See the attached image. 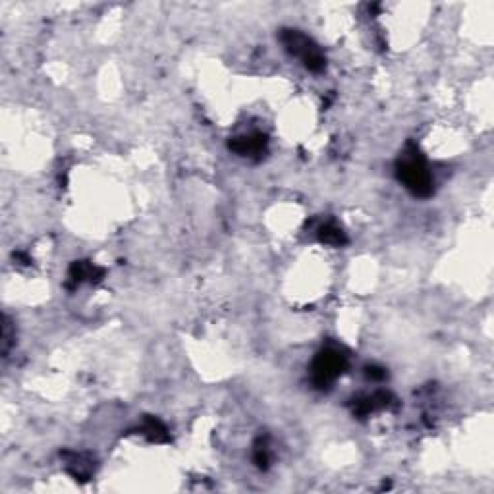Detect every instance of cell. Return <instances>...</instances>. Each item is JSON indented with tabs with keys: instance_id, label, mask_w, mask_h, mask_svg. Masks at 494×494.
<instances>
[{
	"instance_id": "cell-3",
	"label": "cell",
	"mask_w": 494,
	"mask_h": 494,
	"mask_svg": "<svg viewBox=\"0 0 494 494\" xmlns=\"http://www.w3.org/2000/svg\"><path fill=\"white\" fill-rule=\"evenodd\" d=\"M348 369V355L338 348H324L315 355L311 363V383L315 388L324 390Z\"/></svg>"
},
{
	"instance_id": "cell-1",
	"label": "cell",
	"mask_w": 494,
	"mask_h": 494,
	"mask_svg": "<svg viewBox=\"0 0 494 494\" xmlns=\"http://www.w3.org/2000/svg\"><path fill=\"white\" fill-rule=\"evenodd\" d=\"M396 174L400 182L405 186L407 192H412L415 197H431L434 190V182L427 161L421 151L415 145H407L402 157L396 162Z\"/></svg>"
},
{
	"instance_id": "cell-8",
	"label": "cell",
	"mask_w": 494,
	"mask_h": 494,
	"mask_svg": "<svg viewBox=\"0 0 494 494\" xmlns=\"http://www.w3.org/2000/svg\"><path fill=\"white\" fill-rule=\"evenodd\" d=\"M142 433L153 440V442H166L168 440V431H166V427L159 421V419H155V417H147L142 425Z\"/></svg>"
},
{
	"instance_id": "cell-2",
	"label": "cell",
	"mask_w": 494,
	"mask_h": 494,
	"mask_svg": "<svg viewBox=\"0 0 494 494\" xmlns=\"http://www.w3.org/2000/svg\"><path fill=\"white\" fill-rule=\"evenodd\" d=\"M280 41H282L284 49L290 52L292 56L300 58L303 66L311 71H323L326 66V58H324L323 51L317 47V43L307 37L305 33L300 30H282L280 33Z\"/></svg>"
},
{
	"instance_id": "cell-6",
	"label": "cell",
	"mask_w": 494,
	"mask_h": 494,
	"mask_svg": "<svg viewBox=\"0 0 494 494\" xmlns=\"http://www.w3.org/2000/svg\"><path fill=\"white\" fill-rule=\"evenodd\" d=\"M319 240L326 245H333V247H342L348 243L346 232L336 224V222H326L319 228Z\"/></svg>"
},
{
	"instance_id": "cell-7",
	"label": "cell",
	"mask_w": 494,
	"mask_h": 494,
	"mask_svg": "<svg viewBox=\"0 0 494 494\" xmlns=\"http://www.w3.org/2000/svg\"><path fill=\"white\" fill-rule=\"evenodd\" d=\"M68 458V471H70L76 479H80V481H87L89 479V475L93 471V465L91 462H85V456L83 454H64Z\"/></svg>"
},
{
	"instance_id": "cell-10",
	"label": "cell",
	"mask_w": 494,
	"mask_h": 494,
	"mask_svg": "<svg viewBox=\"0 0 494 494\" xmlns=\"http://www.w3.org/2000/svg\"><path fill=\"white\" fill-rule=\"evenodd\" d=\"M365 374H367V379H371V381H384L386 379V371H384L383 367H377V365H371V367H367L365 369Z\"/></svg>"
},
{
	"instance_id": "cell-5",
	"label": "cell",
	"mask_w": 494,
	"mask_h": 494,
	"mask_svg": "<svg viewBox=\"0 0 494 494\" xmlns=\"http://www.w3.org/2000/svg\"><path fill=\"white\" fill-rule=\"evenodd\" d=\"M104 276V271L95 267L93 262H85V261H76L70 267V273H68V278H70L71 286H80L81 282L89 280V282H97L101 280Z\"/></svg>"
},
{
	"instance_id": "cell-4",
	"label": "cell",
	"mask_w": 494,
	"mask_h": 494,
	"mask_svg": "<svg viewBox=\"0 0 494 494\" xmlns=\"http://www.w3.org/2000/svg\"><path fill=\"white\" fill-rule=\"evenodd\" d=\"M230 149L238 153L240 157H247V159H261L265 151H267V137L259 133V131H251L247 135H240L234 137L230 142Z\"/></svg>"
},
{
	"instance_id": "cell-9",
	"label": "cell",
	"mask_w": 494,
	"mask_h": 494,
	"mask_svg": "<svg viewBox=\"0 0 494 494\" xmlns=\"http://www.w3.org/2000/svg\"><path fill=\"white\" fill-rule=\"evenodd\" d=\"M253 462L257 464V467L261 469H267L269 467V462H271V452H269V444L267 440L259 438L255 442V450H253Z\"/></svg>"
}]
</instances>
